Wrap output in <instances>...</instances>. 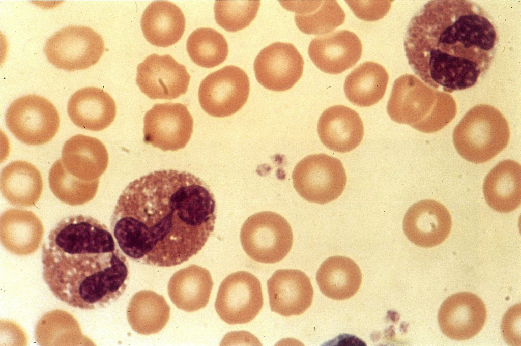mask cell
<instances>
[{
  "mask_svg": "<svg viewBox=\"0 0 521 346\" xmlns=\"http://www.w3.org/2000/svg\"><path fill=\"white\" fill-rule=\"evenodd\" d=\"M216 212L214 195L199 178L185 171H154L123 190L111 230L131 260L175 266L201 250L214 229Z\"/></svg>",
  "mask_w": 521,
  "mask_h": 346,
  "instance_id": "1",
  "label": "cell"
},
{
  "mask_svg": "<svg viewBox=\"0 0 521 346\" xmlns=\"http://www.w3.org/2000/svg\"><path fill=\"white\" fill-rule=\"evenodd\" d=\"M498 36L488 14L466 0H434L411 19L404 46L426 84L452 93L472 87L494 59Z\"/></svg>",
  "mask_w": 521,
  "mask_h": 346,
  "instance_id": "2",
  "label": "cell"
},
{
  "mask_svg": "<svg viewBox=\"0 0 521 346\" xmlns=\"http://www.w3.org/2000/svg\"><path fill=\"white\" fill-rule=\"evenodd\" d=\"M107 227L89 216L62 219L42 245L43 279L71 307L102 308L124 292L128 263Z\"/></svg>",
  "mask_w": 521,
  "mask_h": 346,
  "instance_id": "3",
  "label": "cell"
},
{
  "mask_svg": "<svg viewBox=\"0 0 521 346\" xmlns=\"http://www.w3.org/2000/svg\"><path fill=\"white\" fill-rule=\"evenodd\" d=\"M387 110L394 122L431 133L453 120L457 107L450 95L431 88L413 75L406 74L395 80Z\"/></svg>",
  "mask_w": 521,
  "mask_h": 346,
  "instance_id": "4",
  "label": "cell"
},
{
  "mask_svg": "<svg viewBox=\"0 0 521 346\" xmlns=\"http://www.w3.org/2000/svg\"><path fill=\"white\" fill-rule=\"evenodd\" d=\"M510 129L495 107L479 104L470 109L455 127L453 141L458 153L474 163L487 162L508 145Z\"/></svg>",
  "mask_w": 521,
  "mask_h": 346,
  "instance_id": "5",
  "label": "cell"
},
{
  "mask_svg": "<svg viewBox=\"0 0 521 346\" xmlns=\"http://www.w3.org/2000/svg\"><path fill=\"white\" fill-rule=\"evenodd\" d=\"M240 241L244 251L251 259L274 264L290 252L293 234L284 217L275 212L264 211L247 219L241 229Z\"/></svg>",
  "mask_w": 521,
  "mask_h": 346,
  "instance_id": "6",
  "label": "cell"
},
{
  "mask_svg": "<svg viewBox=\"0 0 521 346\" xmlns=\"http://www.w3.org/2000/svg\"><path fill=\"white\" fill-rule=\"evenodd\" d=\"M292 179L295 189L303 199L320 204L339 197L346 184L341 161L325 154L310 155L300 161Z\"/></svg>",
  "mask_w": 521,
  "mask_h": 346,
  "instance_id": "7",
  "label": "cell"
},
{
  "mask_svg": "<svg viewBox=\"0 0 521 346\" xmlns=\"http://www.w3.org/2000/svg\"><path fill=\"white\" fill-rule=\"evenodd\" d=\"M5 121L16 138L33 146L51 140L60 126L56 108L49 100L36 95L23 96L15 100L7 110Z\"/></svg>",
  "mask_w": 521,
  "mask_h": 346,
  "instance_id": "8",
  "label": "cell"
},
{
  "mask_svg": "<svg viewBox=\"0 0 521 346\" xmlns=\"http://www.w3.org/2000/svg\"><path fill=\"white\" fill-rule=\"evenodd\" d=\"M104 51L101 36L92 28L69 25L47 40L44 53L54 66L67 71L86 69L96 64Z\"/></svg>",
  "mask_w": 521,
  "mask_h": 346,
  "instance_id": "9",
  "label": "cell"
},
{
  "mask_svg": "<svg viewBox=\"0 0 521 346\" xmlns=\"http://www.w3.org/2000/svg\"><path fill=\"white\" fill-rule=\"evenodd\" d=\"M250 92L248 75L241 68L226 66L211 73L200 84L198 100L210 116L225 117L236 113L247 101Z\"/></svg>",
  "mask_w": 521,
  "mask_h": 346,
  "instance_id": "10",
  "label": "cell"
},
{
  "mask_svg": "<svg viewBox=\"0 0 521 346\" xmlns=\"http://www.w3.org/2000/svg\"><path fill=\"white\" fill-rule=\"evenodd\" d=\"M264 303L259 279L247 271L227 276L221 282L215 307L223 321L230 325L246 324L260 311Z\"/></svg>",
  "mask_w": 521,
  "mask_h": 346,
  "instance_id": "11",
  "label": "cell"
},
{
  "mask_svg": "<svg viewBox=\"0 0 521 346\" xmlns=\"http://www.w3.org/2000/svg\"><path fill=\"white\" fill-rule=\"evenodd\" d=\"M143 123V141L164 151L185 147L193 130V118L181 103L155 104L146 112Z\"/></svg>",
  "mask_w": 521,
  "mask_h": 346,
  "instance_id": "12",
  "label": "cell"
},
{
  "mask_svg": "<svg viewBox=\"0 0 521 346\" xmlns=\"http://www.w3.org/2000/svg\"><path fill=\"white\" fill-rule=\"evenodd\" d=\"M190 79L185 66L168 54H152L137 67L136 84L152 99L178 98L187 91Z\"/></svg>",
  "mask_w": 521,
  "mask_h": 346,
  "instance_id": "13",
  "label": "cell"
},
{
  "mask_svg": "<svg viewBox=\"0 0 521 346\" xmlns=\"http://www.w3.org/2000/svg\"><path fill=\"white\" fill-rule=\"evenodd\" d=\"M304 60L291 43L274 42L262 49L254 62L258 82L273 91L291 89L301 77Z\"/></svg>",
  "mask_w": 521,
  "mask_h": 346,
  "instance_id": "14",
  "label": "cell"
},
{
  "mask_svg": "<svg viewBox=\"0 0 521 346\" xmlns=\"http://www.w3.org/2000/svg\"><path fill=\"white\" fill-rule=\"evenodd\" d=\"M487 312L483 301L476 295L460 292L448 297L438 312L442 332L450 339L465 340L476 335L483 327Z\"/></svg>",
  "mask_w": 521,
  "mask_h": 346,
  "instance_id": "15",
  "label": "cell"
},
{
  "mask_svg": "<svg viewBox=\"0 0 521 346\" xmlns=\"http://www.w3.org/2000/svg\"><path fill=\"white\" fill-rule=\"evenodd\" d=\"M452 227L451 215L440 203L425 199L414 204L407 210L403 229L407 238L415 245L430 248L442 243Z\"/></svg>",
  "mask_w": 521,
  "mask_h": 346,
  "instance_id": "16",
  "label": "cell"
},
{
  "mask_svg": "<svg viewBox=\"0 0 521 346\" xmlns=\"http://www.w3.org/2000/svg\"><path fill=\"white\" fill-rule=\"evenodd\" d=\"M308 52L312 62L321 71L337 74L356 64L361 56L362 45L354 33L341 30L314 38Z\"/></svg>",
  "mask_w": 521,
  "mask_h": 346,
  "instance_id": "17",
  "label": "cell"
},
{
  "mask_svg": "<svg viewBox=\"0 0 521 346\" xmlns=\"http://www.w3.org/2000/svg\"><path fill=\"white\" fill-rule=\"evenodd\" d=\"M267 289L271 310L284 316L303 313L312 302L310 280L299 270H277L268 280Z\"/></svg>",
  "mask_w": 521,
  "mask_h": 346,
  "instance_id": "18",
  "label": "cell"
},
{
  "mask_svg": "<svg viewBox=\"0 0 521 346\" xmlns=\"http://www.w3.org/2000/svg\"><path fill=\"white\" fill-rule=\"evenodd\" d=\"M321 142L328 149L346 153L357 148L364 135V126L359 114L342 105L325 110L317 124Z\"/></svg>",
  "mask_w": 521,
  "mask_h": 346,
  "instance_id": "19",
  "label": "cell"
},
{
  "mask_svg": "<svg viewBox=\"0 0 521 346\" xmlns=\"http://www.w3.org/2000/svg\"><path fill=\"white\" fill-rule=\"evenodd\" d=\"M62 161L72 176L84 181L99 179L108 164V154L98 139L82 134L72 136L64 145Z\"/></svg>",
  "mask_w": 521,
  "mask_h": 346,
  "instance_id": "20",
  "label": "cell"
},
{
  "mask_svg": "<svg viewBox=\"0 0 521 346\" xmlns=\"http://www.w3.org/2000/svg\"><path fill=\"white\" fill-rule=\"evenodd\" d=\"M67 111L71 120L77 127L99 131L114 121L117 108L113 99L107 92L90 86L82 88L71 96Z\"/></svg>",
  "mask_w": 521,
  "mask_h": 346,
  "instance_id": "21",
  "label": "cell"
},
{
  "mask_svg": "<svg viewBox=\"0 0 521 346\" xmlns=\"http://www.w3.org/2000/svg\"><path fill=\"white\" fill-rule=\"evenodd\" d=\"M1 241L10 252L27 255L39 247L44 235V226L33 212L20 209H9L0 218Z\"/></svg>",
  "mask_w": 521,
  "mask_h": 346,
  "instance_id": "22",
  "label": "cell"
},
{
  "mask_svg": "<svg viewBox=\"0 0 521 346\" xmlns=\"http://www.w3.org/2000/svg\"><path fill=\"white\" fill-rule=\"evenodd\" d=\"M185 18L181 9L167 1L150 3L141 19L146 39L153 45L168 47L177 43L185 29Z\"/></svg>",
  "mask_w": 521,
  "mask_h": 346,
  "instance_id": "23",
  "label": "cell"
},
{
  "mask_svg": "<svg viewBox=\"0 0 521 346\" xmlns=\"http://www.w3.org/2000/svg\"><path fill=\"white\" fill-rule=\"evenodd\" d=\"M213 285L207 269L191 265L173 274L168 284V293L178 308L191 312L207 306Z\"/></svg>",
  "mask_w": 521,
  "mask_h": 346,
  "instance_id": "24",
  "label": "cell"
},
{
  "mask_svg": "<svg viewBox=\"0 0 521 346\" xmlns=\"http://www.w3.org/2000/svg\"><path fill=\"white\" fill-rule=\"evenodd\" d=\"M485 199L494 210L507 213L515 210L521 202V168L513 160L499 162L485 178Z\"/></svg>",
  "mask_w": 521,
  "mask_h": 346,
  "instance_id": "25",
  "label": "cell"
},
{
  "mask_svg": "<svg viewBox=\"0 0 521 346\" xmlns=\"http://www.w3.org/2000/svg\"><path fill=\"white\" fill-rule=\"evenodd\" d=\"M1 190L5 198L14 206H34L43 190L41 172L27 161H12L2 170Z\"/></svg>",
  "mask_w": 521,
  "mask_h": 346,
  "instance_id": "26",
  "label": "cell"
},
{
  "mask_svg": "<svg viewBox=\"0 0 521 346\" xmlns=\"http://www.w3.org/2000/svg\"><path fill=\"white\" fill-rule=\"evenodd\" d=\"M316 279L322 293L334 300L350 298L358 291L362 282L361 270L352 260L334 256L320 266Z\"/></svg>",
  "mask_w": 521,
  "mask_h": 346,
  "instance_id": "27",
  "label": "cell"
},
{
  "mask_svg": "<svg viewBox=\"0 0 521 346\" xmlns=\"http://www.w3.org/2000/svg\"><path fill=\"white\" fill-rule=\"evenodd\" d=\"M281 3L286 9L296 13V25L306 34L328 33L345 20V12L336 1H284Z\"/></svg>",
  "mask_w": 521,
  "mask_h": 346,
  "instance_id": "28",
  "label": "cell"
},
{
  "mask_svg": "<svg viewBox=\"0 0 521 346\" xmlns=\"http://www.w3.org/2000/svg\"><path fill=\"white\" fill-rule=\"evenodd\" d=\"M389 80L385 68L367 61L355 68L346 77L344 91L348 99L355 105L369 107L384 97Z\"/></svg>",
  "mask_w": 521,
  "mask_h": 346,
  "instance_id": "29",
  "label": "cell"
},
{
  "mask_svg": "<svg viewBox=\"0 0 521 346\" xmlns=\"http://www.w3.org/2000/svg\"><path fill=\"white\" fill-rule=\"evenodd\" d=\"M170 308L165 298L152 291L137 292L127 308L128 322L136 332L150 335L160 332L170 317Z\"/></svg>",
  "mask_w": 521,
  "mask_h": 346,
  "instance_id": "30",
  "label": "cell"
},
{
  "mask_svg": "<svg viewBox=\"0 0 521 346\" xmlns=\"http://www.w3.org/2000/svg\"><path fill=\"white\" fill-rule=\"evenodd\" d=\"M49 184L53 194L60 201L70 206H79L94 198L99 186V179L84 181L71 175L59 159L49 172Z\"/></svg>",
  "mask_w": 521,
  "mask_h": 346,
  "instance_id": "31",
  "label": "cell"
},
{
  "mask_svg": "<svg viewBox=\"0 0 521 346\" xmlns=\"http://www.w3.org/2000/svg\"><path fill=\"white\" fill-rule=\"evenodd\" d=\"M187 50L191 60L197 65L212 68L223 63L228 53V47L224 36L216 30L201 27L189 35Z\"/></svg>",
  "mask_w": 521,
  "mask_h": 346,
  "instance_id": "32",
  "label": "cell"
},
{
  "mask_svg": "<svg viewBox=\"0 0 521 346\" xmlns=\"http://www.w3.org/2000/svg\"><path fill=\"white\" fill-rule=\"evenodd\" d=\"M259 1H216L215 18L225 30L235 32L248 26L256 17Z\"/></svg>",
  "mask_w": 521,
  "mask_h": 346,
  "instance_id": "33",
  "label": "cell"
},
{
  "mask_svg": "<svg viewBox=\"0 0 521 346\" xmlns=\"http://www.w3.org/2000/svg\"><path fill=\"white\" fill-rule=\"evenodd\" d=\"M358 18L373 21L382 18L389 12L393 1H346Z\"/></svg>",
  "mask_w": 521,
  "mask_h": 346,
  "instance_id": "34",
  "label": "cell"
}]
</instances>
